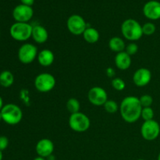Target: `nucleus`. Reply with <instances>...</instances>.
I'll list each match as a JSON object with an SVG mask.
<instances>
[{"label": "nucleus", "instance_id": "obj_1", "mask_svg": "<svg viewBox=\"0 0 160 160\" xmlns=\"http://www.w3.org/2000/svg\"><path fill=\"white\" fill-rule=\"evenodd\" d=\"M142 111V106L138 97H125L120 105V115L127 123H132L138 120L141 118Z\"/></svg>", "mask_w": 160, "mask_h": 160}, {"label": "nucleus", "instance_id": "obj_2", "mask_svg": "<svg viewBox=\"0 0 160 160\" xmlns=\"http://www.w3.org/2000/svg\"><path fill=\"white\" fill-rule=\"evenodd\" d=\"M121 33L127 40L135 42L143 35L142 26L136 20L127 19L121 24Z\"/></svg>", "mask_w": 160, "mask_h": 160}, {"label": "nucleus", "instance_id": "obj_3", "mask_svg": "<svg viewBox=\"0 0 160 160\" xmlns=\"http://www.w3.org/2000/svg\"><path fill=\"white\" fill-rule=\"evenodd\" d=\"M2 120L9 125H17L23 118V112L17 105L9 103L1 109Z\"/></svg>", "mask_w": 160, "mask_h": 160}, {"label": "nucleus", "instance_id": "obj_4", "mask_svg": "<svg viewBox=\"0 0 160 160\" xmlns=\"http://www.w3.org/2000/svg\"><path fill=\"white\" fill-rule=\"evenodd\" d=\"M33 26L28 23L16 22L9 29V34L12 38L17 42H26L32 35Z\"/></svg>", "mask_w": 160, "mask_h": 160}, {"label": "nucleus", "instance_id": "obj_5", "mask_svg": "<svg viewBox=\"0 0 160 160\" xmlns=\"http://www.w3.org/2000/svg\"><path fill=\"white\" fill-rule=\"evenodd\" d=\"M90 125V119L83 112H78L71 114L69 118V126L75 132H85L89 129Z\"/></svg>", "mask_w": 160, "mask_h": 160}, {"label": "nucleus", "instance_id": "obj_6", "mask_svg": "<svg viewBox=\"0 0 160 160\" xmlns=\"http://www.w3.org/2000/svg\"><path fill=\"white\" fill-rule=\"evenodd\" d=\"M56 78L49 73H39L34 79V87L38 92L46 93L52 90L56 86Z\"/></svg>", "mask_w": 160, "mask_h": 160}, {"label": "nucleus", "instance_id": "obj_7", "mask_svg": "<svg viewBox=\"0 0 160 160\" xmlns=\"http://www.w3.org/2000/svg\"><path fill=\"white\" fill-rule=\"evenodd\" d=\"M38 48L31 43H24L19 48L18 59L23 64H30L38 57Z\"/></svg>", "mask_w": 160, "mask_h": 160}, {"label": "nucleus", "instance_id": "obj_8", "mask_svg": "<svg viewBox=\"0 0 160 160\" xmlns=\"http://www.w3.org/2000/svg\"><path fill=\"white\" fill-rule=\"evenodd\" d=\"M142 138L146 141H154L159 136L160 126L155 120L145 121L141 128Z\"/></svg>", "mask_w": 160, "mask_h": 160}, {"label": "nucleus", "instance_id": "obj_9", "mask_svg": "<svg viewBox=\"0 0 160 160\" xmlns=\"http://www.w3.org/2000/svg\"><path fill=\"white\" fill-rule=\"evenodd\" d=\"M67 27L68 31L74 35L83 34L88 28L84 19L78 14H74L69 17L67 22Z\"/></svg>", "mask_w": 160, "mask_h": 160}, {"label": "nucleus", "instance_id": "obj_10", "mask_svg": "<svg viewBox=\"0 0 160 160\" xmlns=\"http://www.w3.org/2000/svg\"><path fill=\"white\" fill-rule=\"evenodd\" d=\"M88 98L89 102L94 106H104V104L108 100V95L104 88L95 86L89 90L88 93Z\"/></svg>", "mask_w": 160, "mask_h": 160}, {"label": "nucleus", "instance_id": "obj_11", "mask_svg": "<svg viewBox=\"0 0 160 160\" xmlns=\"http://www.w3.org/2000/svg\"><path fill=\"white\" fill-rule=\"evenodd\" d=\"M34 15V10L31 6L20 4L16 6L12 10V17L16 22L28 23Z\"/></svg>", "mask_w": 160, "mask_h": 160}, {"label": "nucleus", "instance_id": "obj_12", "mask_svg": "<svg viewBox=\"0 0 160 160\" xmlns=\"http://www.w3.org/2000/svg\"><path fill=\"white\" fill-rule=\"evenodd\" d=\"M152 79V73L147 68H139L133 75V81L138 87H145L149 84Z\"/></svg>", "mask_w": 160, "mask_h": 160}, {"label": "nucleus", "instance_id": "obj_13", "mask_svg": "<svg viewBox=\"0 0 160 160\" xmlns=\"http://www.w3.org/2000/svg\"><path fill=\"white\" fill-rule=\"evenodd\" d=\"M143 13L145 17L151 20H157L160 19V2L156 0H152L145 4L143 7Z\"/></svg>", "mask_w": 160, "mask_h": 160}, {"label": "nucleus", "instance_id": "obj_14", "mask_svg": "<svg viewBox=\"0 0 160 160\" xmlns=\"http://www.w3.org/2000/svg\"><path fill=\"white\" fill-rule=\"evenodd\" d=\"M35 150L38 156L47 158L52 155L54 152V144L48 138H43L38 141L36 145Z\"/></svg>", "mask_w": 160, "mask_h": 160}, {"label": "nucleus", "instance_id": "obj_15", "mask_svg": "<svg viewBox=\"0 0 160 160\" xmlns=\"http://www.w3.org/2000/svg\"><path fill=\"white\" fill-rule=\"evenodd\" d=\"M116 67L120 70H127L131 65V56L125 51L117 53L115 57Z\"/></svg>", "mask_w": 160, "mask_h": 160}, {"label": "nucleus", "instance_id": "obj_16", "mask_svg": "<svg viewBox=\"0 0 160 160\" xmlns=\"http://www.w3.org/2000/svg\"><path fill=\"white\" fill-rule=\"evenodd\" d=\"M31 38L34 39V42L38 44H43L48 40V31L41 25H36L33 27L32 35Z\"/></svg>", "mask_w": 160, "mask_h": 160}, {"label": "nucleus", "instance_id": "obj_17", "mask_svg": "<svg viewBox=\"0 0 160 160\" xmlns=\"http://www.w3.org/2000/svg\"><path fill=\"white\" fill-rule=\"evenodd\" d=\"M37 59L41 66L46 67H49L53 63L55 60V56L54 53L51 50L45 48V49L39 52Z\"/></svg>", "mask_w": 160, "mask_h": 160}, {"label": "nucleus", "instance_id": "obj_18", "mask_svg": "<svg viewBox=\"0 0 160 160\" xmlns=\"http://www.w3.org/2000/svg\"><path fill=\"white\" fill-rule=\"evenodd\" d=\"M109 47L112 52L119 53L121 52L125 51L126 45H125L124 41H123L121 38L115 36V37H112V38H110V40H109Z\"/></svg>", "mask_w": 160, "mask_h": 160}, {"label": "nucleus", "instance_id": "obj_19", "mask_svg": "<svg viewBox=\"0 0 160 160\" xmlns=\"http://www.w3.org/2000/svg\"><path fill=\"white\" fill-rule=\"evenodd\" d=\"M82 35L84 41L89 44L96 43L100 37L99 32L94 28H87Z\"/></svg>", "mask_w": 160, "mask_h": 160}, {"label": "nucleus", "instance_id": "obj_20", "mask_svg": "<svg viewBox=\"0 0 160 160\" xmlns=\"http://www.w3.org/2000/svg\"><path fill=\"white\" fill-rule=\"evenodd\" d=\"M14 82V76L12 72L4 70L0 73V85L3 88H9Z\"/></svg>", "mask_w": 160, "mask_h": 160}, {"label": "nucleus", "instance_id": "obj_21", "mask_svg": "<svg viewBox=\"0 0 160 160\" xmlns=\"http://www.w3.org/2000/svg\"><path fill=\"white\" fill-rule=\"evenodd\" d=\"M67 109L71 114L80 112L81 109L80 102L75 98H70L67 102Z\"/></svg>", "mask_w": 160, "mask_h": 160}, {"label": "nucleus", "instance_id": "obj_22", "mask_svg": "<svg viewBox=\"0 0 160 160\" xmlns=\"http://www.w3.org/2000/svg\"><path fill=\"white\" fill-rule=\"evenodd\" d=\"M104 109L108 113H116L118 111V104L113 100H107L104 104Z\"/></svg>", "mask_w": 160, "mask_h": 160}, {"label": "nucleus", "instance_id": "obj_23", "mask_svg": "<svg viewBox=\"0 0 160 160\" xmlns=\"http://www.w3.org/2000/svg\"><path fill=\"white\" fill-rule=\"evenodd\" d=\"M156 31V27L152 22H147L145 24L142 25V32L145 35H152Z\"/></svg>", "mask_w": 160, "mask_h": 160}, {"label": "nucleus", "instance_id": "obj_24", "mask_svg": "<svg viewBox=\"0 0 160 160\" xmlns=\"http://www.w3.org/2000/svg\"><path fill=\"white\" fill-rule=\"evenodd\" d=\"M154 115H155L154 110H153L151 107L142 108L141 117H142L145 121H148V120H153V118H154Z\"/></svg>", "mask_w": 160, "mask_h": 160}, {"label": "nucleus", "instance_id": "obj_25", "mask_svg": "<svg viewBox=\"0 0 160 160\" xmlns=\"http://www.w3.org/2000/svg\"><path fill=\"white\" fill-rule=\"evenodd\" d=\"M112 86L115 90L120 92V91H123L125 88L126 84H125L124 81L122 78H114L112 81Z\"/></svg>", "mask_w": 160, "mask_h": 160}, {"label": "nucleus", "instance_id": "obj_26", "mask_svg": "<svg viewBox=\"0 0 160 160\" xmlns=\"http://www.w3.org/2000/svg\"><path fill=\"white\" fill-rule=\"evenodd\" d=\"M139 101H140L142 108L151 107L153 103V98L149 95H143L139 98Z\"/></svg>", "mask_w": 160, "mask_h": 160}, {"label": "nucleus", "instance_id": "obj_27", "mask_svg": "<svg viewBox=\"0 0 160 160\" xmlns=\"http://www.w3.org/2000/svg\"><path fill=\"white\" fill-rule=\"evenodd\" d=\"M138 51V46L136 43H134V42H131V43H129L126 46V48H125V52L128 53L129 56H134Z\"/></svg>", "mask_w": 160, "mask_h": 160}, {"label": "nucleus", "instance_id": "obj_28", "mask_svg": "<svg viewBox=\"0 0 160 160\" xmlns=\"http://www.w3.org/2000/svg\"><path fill=\"white\" fill-rule=\"evenodd\" d=\"M9 146V139L6 136H0V151H4Z\"/></svg>", "mask_w": 160, "mask_h": 160}, {"label": "nucleus", "instance_id": "obj_29", "mask_svg": "<svg viewBox=\"0 0 160 160\" xmlns=\"http://www.w3.org/2000/svg\"><path fill=\"white\" fill-rule=\"evenodd\" d=\"M22 4L26 5V6H31L34 2V0H20Z\"/></svg>", "mask_w": 160, "mask_h": 160}, {"label": "nucleus", "instance_id": "obj_30", "mask_svg": "<svg viewBox=\"0 0 160 160\" xmlns=\"http://www.w3.org/2000/svg\"><path fill=\"white\" fill-rule=\"evenodd\" d=\"M106 73H107V75L109 77H113L114 75H115V71H114V70L112 68L109 67V68L106 70Z\"/></svg>", "mask_w": 160, "mask_h": 160}, {"label": "nucleus", "instance_id": "obj_31", "mask_svg": "<svg viewBox=\"0 0 160 160\" xmlns=\"http://www.w3.org/2000/svg\"><path fill=\"white\" fill-rule=\"evenodd\" d=\"M45 159L46 160H56V157H55L53 155H51V156H48L47 158H45Z\"/></svg>", "mask_w": 160, "mask_h": 160}, {"label": "nucleus", "instance_id": "obj_32", "mask_svg": "<svg viewBox=\"0 0 160 160\" xmlns=\"http://www.w3.org/2000/svg\"><path fill=\"white\" fill-rule=\"evenodd\" d=\"M4 106V104H3V99L1 96H0V111L2 109V107Z\"/></svg>", "mask_w": 160, "mask_h": 160}, {"label": "nucleus", "instance_id": "obj_33", "mask_svg": "<svg viewBox=\"0 0 160 160\" xmlns=\"http://www.w3.org/2000/svg\"><path fill=\"white\" fill-rule=\"evenodd\" d=\"M33 160H46V159H45V158L41 157V156H37V157L34 158Z\"/></svg>", "mask_w": 160, "mask_h": 160}, {"label": "nucleus", "instance_id": "obj_34", "mask_svg": "<svg viewBox=\"0 0 160 160\" xmlns=\"http://www.w3.org/2000/svg\"><path fill=\"white\" fill-rule=\"evenodd\" d=\"M3 158V155H2V152L0 151V160H2Z\"/></svg>", "mask_w": 160, "mask_h": 160}, {"label": "nucleus", "instance_id": "obj_35", "mask_svg": "<svg viewBox=\"0 0 160 160\" xmlns=\"http://www.w3.org/2000/svg\"><path fill=\"white\" fill-rule=\"evenodd\" d=\"M2 120V113H1V111H0V121Z\"/></svg>", "mask_w": 160, "mask_h": 160}, {"label": "nucleus", "instance_id": "obj_36", "mask_svg": "<svg viewBox=\"0 0 160 160\" xmlns=\"http://www.w3.org/2000/svg\"><path fill=\"white\" fill-rule=\"evenodd\" d=\"M158 160H160V152H159V156H158Z\"/></svg>", "mask_w": 160, "mask_h": 160}, {"label": "nucleus", "instance_id": "obj_37", "mask_svg": "<svg viewBox=\"0 0 160 160\" xmlns=\"http://www.w3.org/2000/svg\"><path fill=\"white\" fill-rule=\"evenodd\" d=\"M138 160H145V159H138Z\"/></svg>", "mask_w": 160, "mask_h": 160}]
</instances>
